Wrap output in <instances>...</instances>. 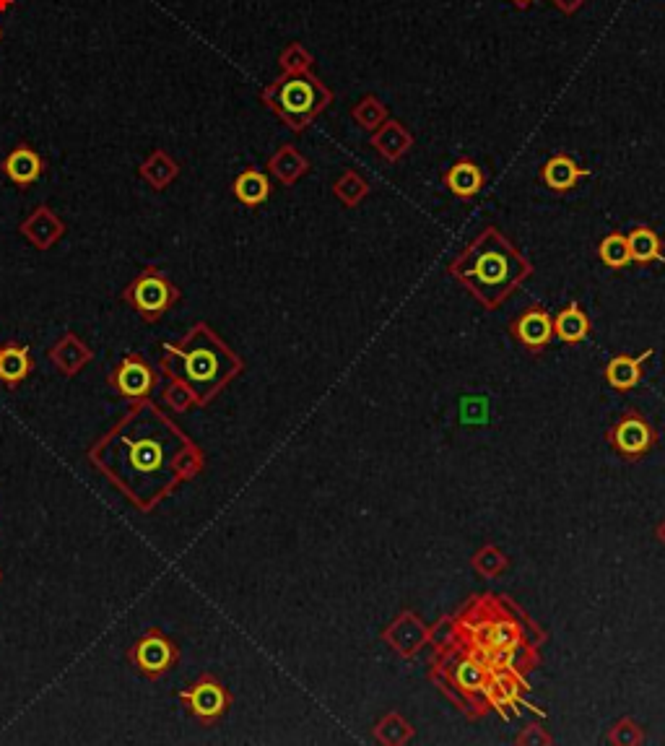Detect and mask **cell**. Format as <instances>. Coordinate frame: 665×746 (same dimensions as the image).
Instances as JSON below:
<instances>
[{
    "instance_id": "cell-1",
    "label": "cell",
    "mask_w": 665,
    "mask_h": 746,
    "mask_svg": "<svg viewBox=\"0 0 665 746\" xmlns=\"http://www.w3.org/2000/svg\"><path fill=\"white\" fill-rule=\"evenodd\" d=\"M89 461L141 510H151L201 468V453L154 403H136L89 450Z\"/></svg>"
},
{
    "instance_id": "cell-27",
    "label": "cell",
    "mask_w": 665,
    "mask_h": 746,
    "mask_svg": "<svg viewBox=\"0 0 665 746\" xmlns=\"http://www.w3.org/2000/svg\"><path fill=\"white\" fill-rule=\"evenodd\" d=\"M312 63H315V60H312L310 52L304 50L302 45H297V42H294V45L286 47V50L281 52V55H278V65L284 68V73L310 71Z\"/></svg>"
},
{
    "instance_id": "cell-11",
    "label": "cell",
    "mask_w": 665,
    "mask_h": 746,
    "mask_svg": "<svg viewBox=\"0 0 665 746\" xmlns=\"http://www.w3.org/2000/svg\"><path fill=\"white\" fill-rule=\"evenodd\" d=\"M3 169H6V175L11 177L16 185L26 188V185H32V182L42 175L45 162H42V156H39L34 149H29V146H19V149H13L11 154L6 156Z\"/></svg>"
},
{
    "instance_id": "cell-28",
    "label": "cell",
    "mask_w": 665,
    "mask_h": 746,
    "mask_svg": "<svg viewBox=\"0 0 665 746\" xmlns=\"http://www.w3.org/2000/svg\"><path fill=\"white\" fill-rule=\"evenodd\" d=\"M473 562H476V567L481 572H484V575H499V572H502L504 567H507V562H504L502 554H499L497 549H491V546H489V549H484V552H481V554H478V557L473 559Z\"/></svg>"
},
{
    "instance_id": "cell-21",
    "label": "cell",
    "mask_w": 665,
    "mask_h": 746,
    "mask_svg": "<svg viewBox=\"0 0 665 746\" xmlns=\"http://www.w3.org/2000/svg\"><path fill=\"white\" fill-rule=\"evenodd\" d=\"M647 357H650V351L640 354V357H637V359H632V357H616L614 362L608 364V370H606L608 383L614 385V388H619V390L634 388V385L640 383V377H642L640 367H642V362H645Z\"/></svg>"
},
{
    "instance_id": "cell-22",
    "label": "cell",
    "mask_w": 665,
    "mask_h": 746,
    "mask_svg": "<svg viewBox=\"0 0 665 746\" xmlns=\"http://www.w3.org/2000/svg\"><path fill=\"white\" fill-rule=\"evenodd\" d=\"M452 679L465 692H484L486 682H489V669L484 663L476 661V658H460L455 663V671H452Z\"/></svg>"
},
{
    "instance_id": "cell-8",
    "label": "cell",
    "mask_w": 665,
    "mask_h": 746,
    "mask_svg": "<svg viewBox=\"0 0 665 746\" xmlns=\"http://www.w3.org/2000/svg\"><path fill=\"white\" fill-rule=\"evenodd\" d=\"M156 375L149 364L138 357H128L120 362L115 372L117 390L128 398H146L154 390Z\"/></svg>"
},
{
    "instance_id": "cell-14",
    "label": "cell",
    "mask_w": 665,
    "mask_h": 746,
    "mask_svg": "<svg viewBox=\"0 0 665 746\" xmlns=\"http://www.w3.org/2000/svg\"><path fill=\"white\" fill-rule=\"evenodd\" d=\"M515 333L525 346L538 349V346H543L549 341L551 333H554V325H551V318L541 310V307H533V310H528L523 318L517 320Z\"/></svg>"
},
{
    "instance_id": "cell-23",
    "label": "cell",
    "mask_w": 665,
    "mask_h": 746,
    "mask_svg": "<svg viewBox=\"0 0 665 746\" xmlns=\"http://www.w3.org/2000/svg\"><path fill=\"white\" fill-rule=\"evenodd\" d=\"M351 117H354V123L364 130H372L375 133L385 120H388V107L380 102V97L375 94H367L359 104H354V110H351Z\"/></svg>"
},
{
    "instance_id": "cell-25",
    "label": "cell",
    "mask_w": 665,
    "mask_h": 746,
    "mask_svg": "<svg viewBox=\"0 0 665 746\" xmlns=\"http://www.w3.org/2000/svg\"><path fill=\"white\" fill-rule=\"evenodd\" d=\"M141 175L146 177V180H149L156 190H162L164 185H167V182L177 175V164L172 162L169 156L154 154L149 162L143 164Z\"/></svg>"
},
{
    "instance_id": "cell-6",
    "label": "cell",
    "mask_w": 665,
    "mask_h": 746,
    "mask_svg": "<svg viewBox=\"0 0 665 746\" xmlns=\"http://www.w3.org/2000/svg\"><path fill=\"white\" fill-rule=\"evenodd\" d=\"M180 700H182V705H185V708L195 715V718H201L203 723H211V721H216L219 715L226 713L232 697L226 695V689L221 687L216 679L203 676L201 682H195L193 687L180 692Z\"/></svg>"
},
{
    "instance_id": "cell-16",
    "label": "cell",
    "mask_w": 665,
    "mask_h": 746,
    "mask_svg": "<svg viewBox=\"0 0 665 746\" xmlns=\"http://www.w3.org/2000/svg\"><path fill=\"white\" fill-rule=\"evenodd\" d=\"M234 195H237L245 206H260V203L271 195V182H268V177H265L263 172H258V169H245V172L234 180Z\"/></svg>"
},
{
    "instance_id": "cell-10",
    "label": "cell",
    "mask_w": 665,
    "mask_h": 746,
    "mask_svg": "<svg viewBox=\"0 0 665 746\" xmlns=\"http://www.w3.org/2000/svg\"><path fill=\"white\" fill-rule=\"evenodd\" d=\"M588 175H590V169H582L569 154L551 156L549 162L543 164V172H541L543 182H546L554 193H567V190L575 188L582 177H588Z\"/></svg>"
},
{
    "instance_id": "cell-3",
    "label": "cell",
    "mask_w": 665,
    "mask_h": 746,
    "mask_svg": "<svg viewBox=\"0 0 665 746\" xmlns=\"http://www.w3.org/2000/svg\"><path fill=\"white\" fill-rule=\"evenodd\" d=\"M242 362L208 325H195L177 346H164V370L198 403H208L239 372Z\"/></svg>"
},
{
    "instance_id": "cell-26",
    "label": "cell",
    "mask_w": 665,
    "mask_h": 746,
    "mask_svg": "<svg viewBox=\"0 0 665 746\" xmlns=\"http://www.w3.org/2000/svg\"><path fill=\"white\" fill-rule=\"evenodd\" d=\"M333 190H336L338 201L346 203V206H356L362 198H367L369 185L367 180H362L356 172H346V175L336 182V188Z\"/></svg>"
},
{
    "instance_id": "cell-17",
    "label": "cell",
    "mask_w": 665,
    "mask_h": 746,
    "mask_svg": "<svg viewBox=\"0 0 665 746\" xmlns=\"http://www.w3.org/2000/svg\"><path fill=\"white\" fill-rule=\"evenodd\" d=\"M629 253H632L634 263H653V260L663 258V242L650 227H637L629 232Z\"/></svg>"
},
{
    "instance_id": "cell-31",
    "label": "cell",
    "mask_w": 665,
    "mask_h": 746,
    "mask_svg": "<svg viewBox=\"0 0 665 746\" xmlns=\"http://www.w3.org/2000/svg\"><path fill=\"white\" fill-rule=\"evenodd\" d=\"M660 539L665 541V523H663V526H660Z\"/></svg>"
},
{
    "instance_id": "cell-30",
    "label": "cell",
    "mask_w": 665,
    "mask_h": 746,
    "mask_svg": "<svg viewBox=\"0 0 665 746\" xmlns=\"http://www.w3.org/2000/svg\"><path fill=\"white\" fill-rule=\"evenodd\" d=\"M510 3L515 8H530V6H533V3H536V0H510Z\"/></svg>"
},
{
    "instance_id": "cell-4",
    "label": "cell",
    "mask_w": 665,
    "mask_h": 746,
    "mask_svg": "<svg viewBox=\"0 0 665 746\" xmlns=\"http://www.w3.org/2000/svg\"><path fill=\"white\" fill-rule=\"evenodd\" d=\"M263 104L276 112L294 133H302L333 104V91L312 71L281 73L260 94Z\"/></svg>"
},
{
    "instance_id": "cell-2",
    "label": "cell",
    "mask_w": 665,
    "mask_h": 746,
    "mask_svg": "<svg viewBox=\"0 0 665 746\" xmlns=\"http://www.w3.org/2000/svg\"><path fill=\"white\" fill-rule=\"evenodd\" d=\"M530 271L533 266L494 227L478 234L450 266L452 276L489 307H497L502 299L510 297Z\"/></svg>"
},
{
    "instance_id": "cell-19",
    "label": "cell",
    "mask_w": 665,
    "mask_h": 746,
    "mask_svg": "<svg viewBox=\"0 0 665 746\" xmlns=\"http://www.w3.org/2000/svg\"><path fill=\"white\" fill-rule=\"evenodd\" d=\"M32 372V357L26 346H6L0 349V380L6 383H21Z\"/></svg>"
},
{
    "instance_id": "cell-18",
    "label": "cell",
    "mask_w": 665,
    "mask_h": 746,
    "mask_svg": "<svg viewBox=\"0 0 665 746\" xmlns=\"http://www.w3.org/2000/svg\"><path fill=\"white\" fill-rule=\"evenodd\" d=\"M424 635H427V632H424V624H421L419 619L411 617V614H406V617L398 619L393 630L388 632V640L395 648L401 650V653L411 656V653H416V650L421 648Z\"/></svg>"
},
{
    "instance_id": "cell-7",
    "label": "cell",
    "mask_w": 665,
    "mask_h": 746,
    "mask_svg": "<svg viewBox=\"0 0 665 746\" xmlns=\"http://www.w3.org/2000/svg\"><path fill=\"white\" fill-rule=\"evenodd\" d=\"M130 658L146 676H159L177 663V648L154 630L143 640H138L136 648L130 650Z\"/></svg>"
},
{
    "instance_id": "cell-13",
    "label": "cell",
    "mask_w": 665,
    "mask_h": 746,
    "mask_svg": "<svg viewBox=\"0 0 665 746\" xmlns=\"http://www.w3.org/2000/svg\"><path fill=\"white\" fill-rule=\"evenodd\" d=\"M614 442L624 455H640L653 445V432L640 416H629L614 429Z\"/></svg>"
},
{
    "instance_id": "cell-24",
    "label": "cell",
    "mask_w": 665,
    "mask_h": 746,
    "mask_svg": "<svg viewBox=\"0 0 665 746\" xmlns=\"http://www.w3.org/2000/svg\"><path fill=\"white\" fill-rule=\"evenodd\" d=\"M598 253H601V260L608 268H624L627 263H632V253H629L627 237L619 232L608 234L606 240L601 242V247H598Z\"/></svg>"
},
{
    "instance_id": "cell-5",
    "label": "cell",
    "mask_w": 665,
    "mask_h": 746,
    "mask_svg": "<svg viewBox=\"0 0 665 746\" xmlns=\"http://www.w3.org/2000/svg\"><path fill=\"white\" fill-rule=\"evenodd\" d=\"M123 297L141 312L143 318L156 320L162 318L164 312L175 305L180 292H177V286L172 284L162 271H156V268H143L141 276L125 289Z\"/></svg>"
},
{
    "instance_id": "cell-29",
    "label": "cell",
    "mask_w": 665,
    "mask_h": 746,
    "mask_svg": "<svg viewBox=\"0 0 665 746\" xmlns=\"http://www.w3.org/2000/svg\"><path fill=\"white\" fill-rule=\"evenodd\" d=\"M551 3H554V6L559 8V11H562V13H567V16H572V13L580 11V8L585 6V3H588V0H551Z\"/></svg>"
},
{
    "instance_id": "cell-9",
    "label": "cell",
    "mask_w": 665,
    "mask_h": 746,
    "mask_svg": "<svg viewBox=\"0 0 665 746\" xmlns=\"http://www.w3.org/2000/svg\"><path fill=\"white\" fill-rule=\"evenodd\" d=\"M369 143H372L377 154L385 156L388 162H398V159L414 146V136H411L406 125L398 123V120H385V123L372 133Z\"/></svg>"
},
{
    "instance_id": "cell-20",
    "label": "cell",
    "mask_w": 665,
    "mask_h": 746,
    "mask_svg": "<svg viewBox=\"0 0 665 746\" xmlns=\"http://www.w3.org/2000/svg\"><path fill=\"white\" fill-rule=\"evenodd\" d=\"M588 331H590L588 318H585V312H582L577 305L564 307V310L556 315L554 333L562 338V341H567V344H577V341H582V338L588 336Z\"/></svg>"
},
{
    "instance_id": "cell-32",
    "label": "cell",
    "mask_w": 665,
    "mask_h": 746,
    "mask_svg": "<svg viewBox=\"0 0 665 746\" xmlns=\"http://www.w3.org/2000/svg\"><path fill=\"white\" fill-rule=\"evenodd\" d=\"M0 39H3V29H0Z\"/></svg>"
},
{
    "instance_id": "cell-15",
    "label": "cell",
    "mask_w": 665,
    "mask_h": 746,
    "mask_svg": "<svg viewBox=\"0 0 665 746\" xmlns=\"http://www.w3.org/2000/svg\"><path fill=\"white\" fill-rule=\"evenodd\" d=\"M268 167H271V172L276 175V180L284 182V185H294L299 177L310 172V162H307L294 146H281V149L271 156Z\"/></svg>"
},
{
    "instance_id": "cell-12",
    "label": "cell",
    "mask_w": 665,
    "mask_h": 746,
    "mask_svg": "<svg viewBox=\"0 0 665 746\" xmlns=\"http://www.w3.org/2000/svg\"><path fill=\"white\" fill-rule=\"evenodd\" d=\"M445 182L452 195H458V198L468 201V198L478 195L481 193V188H484V172H481L478 164L460 159V162H455L450 169H447Z\"/></svg>"
}]
</instances>
